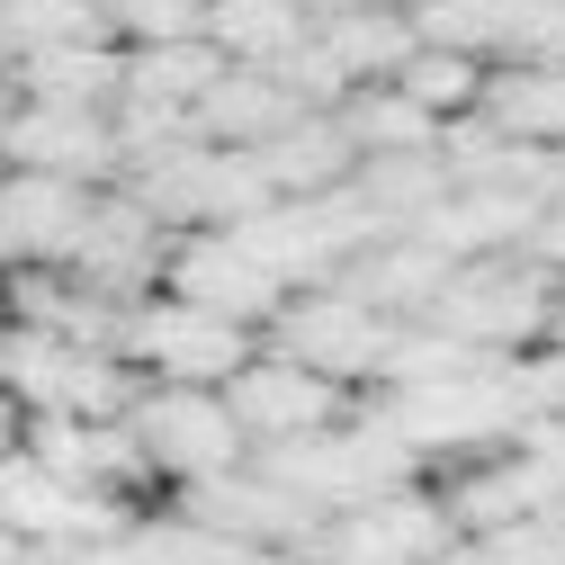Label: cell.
I'll return each mask as SVG.
<instances>
[{
	"label": "cell",
	"mask_w": 565,
	"mask_h": 565,
	"mask_svg": "<svg viewBox=\"0 0 565 565\" xmlns=\"http://www.w3.org/2000/svg\"><path fill=\"white\" fill-rule=\"evenodd\" d=\"M252 332H234V323H216V315H198V306H126V323H117V360L126 369H145L153 386H189V395H225L234 377H243V360H252Z\"/></svg>",
	"instance_id": "6da1fadb"
},
{
	"label": "cell",
	"mask_w": 565,
	"mask_h": 565,
	"mask_svg": "<svg viewBox=\"0 0 565 565\" xmlns=\"http://www.w3.org/2000/svg\"><path fill=\"white\" fill-rule=\"evenodd\" d=\"M547 306H556V278L547 269H530V260H467V269H449L440 306L422 323H431L440 341H458V350L503 360V350H521V341L547 332Z\"/></svg>",
	"instance_id": "7a4b0ae2"
},
{
	"label": "cell",
	"mask_w": 565,
	"mask_h": 565,
	"mask_svg": "<svg viewBox=\"0 0 565 565\" xmlns=\"http://www.w3.org/2000/svg\"><path fill=\"white\" fill-rule=\"evenodd\" d=\"M386 341H395V323H377L369 306H350L341 288H306V297H288L269 315V341L260 350H278L288 369H306V377H323V386H360V377H377L386 369Z\"/></svg>",
	"instance_id": "3957f363"
},
{
	"label": "cell",
	"mask_w": 565,
	"mask_h": 565,
	"mask_svg": "<svg viewBox=\"0 0 565 565\" xmlns=\"http://www.w3.org/2000/svg\"><path fill=\"white\" fill-rule=\"evenodd\" d=\"M126 431L145 449V476H180V484H206V476H234L252 449L225 422L216 395H189V386H135L126 404Z\"/></svg>",
	"instance_id": "277c9868"
},
{
	"label": "cell",
	"mask_w": 565,
	"mask_h": 565,
	"mask_svg": "<svg viewBox=\"0 0 565 565\" xmlns=\"http://www.w3.org/2000/svg\"><path fill=\"white\" fill-rule=\"evenodd\" d=\"M216 404H225V422L243 431V449H288V440H315V431H332V422L350 413V395H341V386H323V377L288 369L278 350H252L243 377H234Z\"/></svg>",
	"instance_id": "5b68a950"
},
{
	"label": "cell",
	"mask_w": 565,
	"mask_h": 565,
	"mask_svg": "<svg viewBox=\"0 0 565 565\" xmlns=\"http://www.w3.org/2000/svg\"><path fill=\"white\" fill-rule=\"evenodd\" d=\"M0 171H36V180L108 189V180H117V135H108V117H90V108L10 99V117H0Z\"/></svg>",
	"instance_id": "8992f818"
},
{
	"label": "cell",
	"mask_w": 565,
	"mask_h": 565,
	"mask_svg": "<svg viewBox=\"0 0 565 565\" xmlns=\"http://www.w3.org/2000/svg\"><path fill=\"white\" fill-rule=\"evenodd\" d=\"M162 278H171V306H198V315H216L234 332H252V323H269L278 306H288V288H269L225 234H180L162 252Z\"/></svg>",
	"instance_id": "52a82bcc"
},
{
	"label": "cell",
	"mask_w": 565,
	"mask_h": 565,
	"mask_svg": "<svg viewBox=\"0 0 565 565\" xmlns=\"http://www.w3.org/2000/svg\"><path fill=\"white\" fill-rule=\"evenodd\" d=\"M90 198L99 189H73V180H36V171H0V252L10 260H36V269H63L90 225Z\"/></svg>",
	"instance_id": "ba28073f"
},
{
	"label": "cell",
	"mask_w": 565,
	"mask_h": 565,
	"mask_svg": "<svg viewBox=\"0 0 565 565\" xmlns=\"http://www.w3.org/2000/svg\"><path fill=\"white\" fill-rule=\"evenodd\" d=\"M476 117L512 153H565V63H503V73H484Z\"/></svg>",
	"instance_id": "9c48e42d"
},
{
	"label": "cell",
	"mask_w": 565,
	"mask_h": 565,
	"mask_svg": "<svg viewBox=\"0 0 565 565\" xmlns=\"http://www.w3.org/2000/svg\"><path fill=\"white\" fill-rule=\"evenodd\" d=\"M278 126H297V108H288V90H278L269 73H216V90H206L198 108H189V135L206 153H260Z\"/></svg>",
	"instance_id": "30bf717a"
},
{
	"label": "cell",
	"mask_w": 565,
	"mask_h": 565,
	"mask_svg": "<svg viewBox=\"0 0 565 565\" xmlns=\"http://www.w3.org/2000/svg\"><path fill=\"white\" fill-rule=\"evenodd\" d=\"M252 171H260L269 206H288V198H332L360 162H350V145H341L332 117H297V126H278L269 145L252 153Z\"/></svg>",
	"instance_id": "8fae6325"
},
{
	"label": "cell",
	"mask_w": 565,
	"mask_h": 565,
	"mask_svg": "<svg viewBox=\"0 0 565 565\" xmlns=\"http://www.w3.org/2000/svg\"><path fill=\"white\" fill-rule=\"evenodd\" d=\"M117 90H126V54H117V45H54V54H36V63H19V73H10V99L90 108V117H108Z\"/></svg>",
	"instance_id": "7c38bea8"
},
{
	"label": "cell",
	"mask_w": 565,
	"mask_h": 565,
	"mask_svg": "<svg viewBox=\"0 0 565 565\" xmlns=\"http://www.w3.org/2000/svg\"><path fill=\"white\" fill-rule=\"evenodd\" d=\"M198 36H206L216 63H234V73H269V63L297 54V36H315V28L288 10V0H225V10L198 19Z\"/></svg>",
	"instance_id": "4fadbf2b"
},
{
	"label": "cell",
	"mask_w": 565,
	"mask_h": 565,
	"mask_svg": "<svg viewBox=\"0 0 565 565\" xmlns=\"http://www.w3.org/2000/svg\"><path fill=\"white\" fill-rule=\"evenodd\" d=\"M404 28H413L422 54H458V63H484V73H503L512 0H422V10H404Z\"/></svg>",
	"instance_id": "5bb4252c"
},
{
	"label": "cell",
	"mask_w": 565,
	"mask_h": 565,
	"mask_svg": "<svg viewBox=\"0 0 565 565\" xmlns=\"http://www.w3.org/2000/svg\"><path fill=\"white\" fill-rule=\"evenodd\" d=\"M315 36H323V54L341 63L350 90H386L404 63H413V28H404V10H350V19H332V28H315Z\"/></svg>",
	"instance_id": "9a60e30c"
},
{
	"label": "cell",
	"mask_w": 565,
	"mask_h": 565,
	"mask_svg": "<svg viewBox=\"0 0 565 565\" xmlns=\"http://www.w3.org/2000/svg\"><path fill=\"white\" fill-rule=\"evenodd\" d=\"M225 63L206 54V36H180V45H145L126 54V90L117 99H153V108H198L206 90H216Z\"/></svg>",
	"instance_id": "2e32d148"
},
{
	"label": "cell",
	"mask_w": 565,
	"mask_h": 565,
	"mask_svg": "<svg viewBox=\"0 0 565 565\" xmlns=\"http://www.w3.org/2000/svg\"><path fill=\"white\" fill-rule=\"evenodd\" d=\"M386 90H404L422 117H440V126H449V117H467V108L484 99V63H458V54H422V45H413V63H404V73H395Z\"/></svg>",
	"instance_id": "e0dca14e"
},
{
	"label": "cell",
	"mask_w": 565,
	"mask_h": 565,
	"mask_svg": "<svg viewBox=\"0 0 565 565\" xmlns=\"http://www.w3.org/2000/svg\"><path fill=\"white\" fill-rule=\"evenodd\" d=\"M288 10H297L306 28H332V19H350V10H369V0H288Z\"/></svg>",
	"instance_id": "ac0fdd59"
},
{
	"label": "cell",
	"mask_w": 565,
	"mask_h": 565,
	"mask_svg": "<svg viewBox=\"0 0 565 565\" xmlns=\"http://www.w3.org/2000/svg\"><path fill=\"white\" fill-rule=\"evenodd\" d=\"M10 449H19V404L0 395V458H10Z\"/></svg>",
	"instance_id": "d6986e66"
},
{
	"label": "cell",
	"mask_w": 565,
	"mask_h": 565,
	"mask_svg": "<svg viewBox=\"0 0 565 565\" xmlns=\"http://www.w3.org/2000/svg\"><path fill=\"white\" fill-rule=\"evenodd\" d=\"M556 206H565V153H556Z\"/></svg>",
	"instance_id": "ffe728a7"
},
{
	"label": "cell",
	"mask_w": 565,
	"mask_h": 565,
	"mask_svg": "<svg viewBox=\"0 0 565 565\" xmlns=\"http://www.w3.org/2000/svg\"><path fill=\"white\" fill-rule=\"evenodd\" d=\"M189 10H198V19H206V10H225V0H189Z\"/></svg>",
	"instance_id": "44dd1931"
},
{
	"label": "cell",
	"mask_w": 565,
	"mask_h": 565,
	"mask_svg": "<svg viewBox=\"0 0 565 565\" xmlns=\"http://www.w3.org/2000/svg\"><path fill=\"white\" fill-rule=\"evenodd\" d=\"M0 117H10V82H0Z\"/></svg>",
	"instance_id": "7402d4cb"
},
{
	"label": "cell",
	"mask_w": 565,
	"mask_h": 565,
	"mask_svg": "<svg viewBox=\"0 0 565 565\" xmlns=\"http://www.w3.org/2000/svg\"><path fill=\"white\" fill-rule=\"evenodd\" d=\"M0 278H10V252H0Z\"/></svg>",
	"instance_id": "603a6c76"
}]
</instances>
